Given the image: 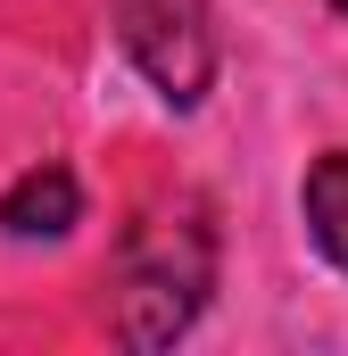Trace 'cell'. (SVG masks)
Wrapping results in <instances>:
<instances>
[{
    "mask_svg": "<svg viewBox=\"0 0 348 356\" xmlns=\"http://www.w3.org/2000/svg\"><path fill=\"white\" fill-rule=\"evenodd\" d=\"M207 282H216V232L199 224V207H150L116 257V340L125 348L182 340L191 315L207 307Z\"/></svg>",
    "mask_w": 348,
    "mask_h": 356,
    "instance_id": "cell-1",
    "label": "cell"
},
{
    "mask_svg": "<svg viewBox=\"0 0 348 356\" xmlns=\"http://www.w3.org/2000/svg\"><path fill=\"white\" fill-rule=\"evenodd\" d=\"M116 8V42L125 58L150 75L166 108H199L216 83V25L207 0H108Z\"/></svg>",
    "mask_w": 348,
    "mask_h": 356,
    "instance_id": "cell-2",
    "label": "cell"
},
{
    "mask_svg": "<svg viewBox=\"0 0 348 356\" xmlns=\"http://www.w3.org/2000/svg\"><path fill=\"white\" fill-rule=\"evenodd\" d=\"M75 216H84V191H75L67 166H25L0 191V232L8 241H58Z\"/></svg>",
    "mask_w": 348,
    "mask_h": 356,
    "instance_id": "cell-3",
    "label": "cell"
},
{
    "mask_svg": "<svg viewBox=\"0 0 348 356\" xmlns=\"http://www.w3.org/2000/svg\"><path fill=\"white\" fill-rule=\"evenodd\" d=\"M299 216H307V241L348 273V149L315 158L307 182H299Z\"/></svg>",
    "mask_w": 348,
    "mask_h": 356,
    "instance_id": "cell-4",
    "label": "cell"
},
{
    "mask_svg": "<svg viewBox=\"0 0 348 356\" xmlns=\"http://www.w3.org/2000/svg\"><path fill=\"white\" fill-rule=\"evenodd\" d=\"M332 8H340V17H348V0H332Z\"/></svg>",
    "mask_w": 348,
    "mask_h": 356,
    "instance_id": "cell-5",
    "label": "cell"
}]
</instances>
